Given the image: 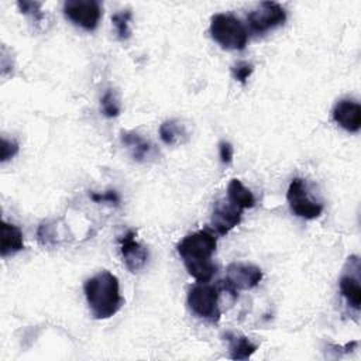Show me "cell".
I'll return each mask as SVG.
<instances>
[{
    "mask_svg": "<svg viewBox=\"0 0 361 361\" xmlns=\"http://www.w3.org/2000/svg\"><path fill=\"white\" fill-rule=\"evenodd\" d=\"M216 247L217 238L207 228L190 233L178 243L176 251L189 275L197 282H209L216 274L217 267L212 261Z\"/></svg>",
    "mask_w": 361,
    "mask_h": 361,
    "instance_id": "obj_1",
    "label": "cell"
},
{
    "mask_svg": "<svg viewBox=\"0 0 361 361\" xmlns=\"http://www.w3.org/2000/svg\"><path fill=\"white\" fill-rule=\"evenodd\" d=\"M83 292L90 313L97 320L114 316L124 303L120 293L118 279L109 271H100L99 274L86 279Z\"/></svg>",
    "mask_w": 361,
    "mask_h": 361,
    "instance_id": "obj_2",
    "label": "cell"
},
{
    "mask_svg": "<svg viewBox=\"0 0 361 361\" xmlns=\"http://www.w3.org/2000/svg\"><path fill=\"white\" fill-rule=\"evenodd\" d=\"M210 37L223 49L241 51L247 47L248 31L240 18L233 14L219 13L210 20Z\"/></svg>",
    "mask_w": 361,
    "mask_h": 361,
    "instance_id": "obj_3",
    "label": "cell"
},
{
    "mask_svg": "<svg viewBox=\"0 0 361 361\" xmlns=\"http://www.w3.org/2000/svg\"><path fill=\"white\" fill-rule=\"evenodd\" d=\"M219 295L220 289L217 285L199 282L188 292V306L197 317L210 323H217L221 316L219 307Z\"/></svg>",
    "mask_w": 361,
    "mask_h": 361,
    "instance_id": "obj_4",
    "label": "cell"
},
{
    "mask_svg": "<svg viewBox=\"0 0 361 361\" xmlns=\"http://www.w3.org/2000/svg\"><path fill=\"white\" fill-rule=\"evenodd\" d=\"M286 21L285 8L275 1H262L257 8L247 14V23L254 34H265Z\"/></svg>",
    "mask_w": 361,
    "mask_h": 361,
    "instance_id": "obj_5",
    "label": "cell"
},
{
    "mask_svg": "<svg viewBox=\"0 0 361 361\" xmlns=\"http://www.w3.org/2000/svg\"><path fill=\"white\" fill-rule=\"evenodd\" d=\"M63 14L75 25L93 31L102 17V6L96 0H68L63 3Z\"/></svg>",
    "mask_w": 361,
    "mask_h": 361,
    "instance_id": "obj_6",
    "label": "cell"
},
{
    "mask_svg": "<svg viewBox=\"0 0 361 361\" xmlns=\"http://www.w3.org/2000/svg\"><path fill=\"white\" fill-rule=\"evenodd\" d=\"M286 200L292 213L298 217L313 220L323 213V206L320 203H314L307 196L306 182L302 178H295L290 180L286 192Z\"/></svg>",
    "mask_w": 361,
    "mask_h": 361,
    "instance_id": "obj_7",
    "label": "cell"
},
{
    "mask_svg": "<svg viewBox=\"0 0 361 361\" xmlns=\"http://www.w3.org/2000/svg\"><path fill=\"white\" fill-rule=\"evenodd\" d=\"M360 259L357 255H351L347 259L344 272L338 281V288L341 296L345 299L347 305L353 307L355 312L360 310L361 306V288H360Z\"/></svg>",
    "mask_w": 361,
    "mask_h": 361,
    "instance_id": "obj_8",
    "label": "cell"
},
{
    "mask_svg": "<svg viewBox=\"0 0 361 361\" xmlns=\"http://www.w3.org/2000/svg\"><path fill=\"white\" fill-rule=\"evenodd\" d=\"M264 274L262 269L254 264L248 262H231L226 268V281L235 289V290H248L255 288Z\"/></svg>",
    "mask_w": 361,
    "mask_h": 361,
    "instance_id": "obj_9",
    "label": "cell"
},
{
    "mask_svg": "<svg viewBox=\"0 0 361 361\" xmlns=\"http://www.w3.org/2000/svg\"><path fill=\"white\" fill-rule=\"evenodd\" d=\"M243 209L231 203L228 199H219L213 204L212 227L219 235H226L230 230L240 224Z\"/></svg>",
    "mask_w": 361,
    "mask_h": 361,
    "instance_id": "obj_10",
    "label": "cell"
},
{
    "mask_svg": "<svg viewBox=\"0 0 361 361\" xmlns=\"http://www.w3.org/2000/svg\"><path fill=\"white\" fill-rule=\"evenodd\" d=\"M120 252L123 262L130 272H138L148 261V250L135 240V231L128 230L124 235L118 237Z\"/></svg>",
    "mask_w": 361,
    "mask_h": 361,
    "instance_id": "obj_11",
    "label": "cell"
},
{
    "mask_svg": "<svg viewBox=\"0 0 361 361\" xmlns=\"http://www.w3.org/2000/svg\"><path fill=\"white\" fill-rule=\"evenodd\" d=\"M331 116L333 120L348 133H357L361 128V106L355 100H338L333 107Z\"/></svg>",
    "mask_w": 361,
    "mask_h": 361,
    "instance_id": "obj_12",
    "label": "cell"
},
{
    "mask_svg": "<svg viewBox=\"0 0 361 361\" xmlns=\"http://www.w3.org/2000/svg\"><path fill=\"white\" fill-rule=\"evenodd\" d=\"M0 230V252L3 258L24 250L23 233L17 226L3 220Z\"/></svg>",
    "mask_w": 361,
    "mask_h": 361,
    "instance_id": "obj_13",
    "label": "cell"
},
{
    "mask_svg": "<svg viewBox=\"0 0 361 361\" xmlns=\"http://www.w3.org/2000/svg\"><path fill=\"white\" fill-rule=\"evenodd\" d=\"M120 138L123 145L130 151V155L133 157V159L142 162L151 155V151H152L151 142L147 141L140 134L134 131H123Z\"/></svg>",
    "mask_w": 361,
    "mask_h": 361,
    "instance_id": "obj_14",
    "label": "cell"
},
{
    "mask_svg": "<svg viewBox=\"0 0 361 361\" xmlns=\"http://www.w3.org/2000/svg\"><path fill=\"white\" fill-rule=\"evenodd\" d=\"M224 338L228 343L231 360H248L258 348L257 344H254L248 337L238 333L227 331L224 334Z\"/></svg>",
    "mask_w": 361,
    "mask_h": 361,
    "instance_id": "obj_15",
    "label": "cell"
},
{
    "mask_svg": "<svg viewBox=\"0 0 361 361\" xmlns=\"http://www.w3.org/2000/svg\"><path fill=\"white\" fill-rule=\"evenodd\" d=\"M159 137L166 145H179L189 140L186 127L176 118L166 120L159 127Z\"/></svg>",
    "mask_w": 361,
    "mask_h": 361,
    "instance_id": "obj_16",
    "label": "cell"
},
{
    "mask_svg": "<svg viewBox=\"0 0 361 361\" xmlns=\"http://www.w3.org/2000/svg\"><path fill=\"white\" fill-rule=\"evenodd\" d=\"M227 199L238 206L240 209H251L255 204V197L252 192L243 185L240 179H231L227 186Z\"/></svg>",
    "mask_w": 361,
    "mask_h": 361,
    "instance_id": "obj_17",
    "label": "cell"
},
{
    "mask_svg": "<svg viewBox=\"0 0 361 361\" xmlns=\"http://www.w3.org/2000/svg\"><path fill=\"white\" fill-rule=\"evenodd\" d=\"M130 20H131V11L130 10H123V11H118L116 14L111 16V21L116 27V34H117V38L120 41H126L131 37V31H130Z\"/></svg>",
    "mask_w": 361,
    "mask_h": 361,
    "instance_id": "obj_18",
    "label": "cell"
},
{
    "mask_svg": "<svg viewBox=\"0 0 361 361\" xmlns=\"http://www.w3.org/2000/svg\"><path fill=\"white\" fill-rule=\"evenodd\" d=\"M100 106H102V113L107 118H113L120 114V104L116 97V93L111 89L106 90V93L102 96Z\"/></svg>",
    "mask_w": 361,
    "mask_h": 361,
    "instance_id": "obj_19",
    "label": "cell"
},
{
    "mask_svg": "<svg viewBox=\"0 0 361 361\" xmlns=\"http://www.w3.org/2000/svg\"><path fill=\"white\" fill-rule=\"evenodd\" d=\"M252 72H254V65L250 62H245V61H240L235 65H233V68H231V73H233L234 79L243 85L247 82V79L251 76Z\"/></svg>",
    "mask_w": 361,
    "mask_h": 361,
    "instance_id": "obj_20",
    "label": "cell"
},
{
    "mask_svg": "<svg viewBox=\"0 0 361 361\" xmlns=\"http://www.w3.org/2000/svg\"><path fill=\"white\" fill-rule=\"evenodd\" d=\"M20 11L23 14H28L34 18V21L42 20V11H41V3L38 1H18L17 3Z\"/></svg>",
    "mask_w": 361,
    "mask_h": 361,
    "instance_id": "obj_21",
    "label": "cell"
},
{
    "mask_svg": "<svg viewBox=\"0 0 361 361\" xmlns=\"http://www.w3.org/2000/svg\"><path fill=\"white\" fill-rule=\"evenodd\" d=\"M89 197L94 202V203H114L117 204L120 202V197L117 195L116 190H107V192H103V193H99V192H90L89 193Z\"/></svg>",
    "mask_w": 361,
    "mask_h": 361,
    "instance_id": "obj_22",
    "label": "cell"
},
{
    "mask_svg": "<svg viewBox=\"0 0 361 361\" xmlns=\"http://www.w3.org/2000/svg\"><path fill=\"white\" fill-rule=\"evenodd\" d=\"M18 152V142L14 140L1 138V162H6L7 159L13 158Z\"/></svg>",
    "mask_w": 361,
    "mask_h": 361,
    "instance_id": "obj_23",
    "label": "cell"
},
{
    "mask_svg": "<svg viewBox=\"0 0 361 361\" xmlns=\"http://www.w3.org/2000/svg\"><path fill=\"white\" fill-rule=\"evenodd\" d=\"M219 154H220V161L223 164H230L233 161V155H234L233 145L228 141H220L219 142Z\"/></svg>",
    "mask_w": 361,
    "mask_h": 361,
    "instance_id": "obj_24",
    "label": "cell"
}]
</instances>
